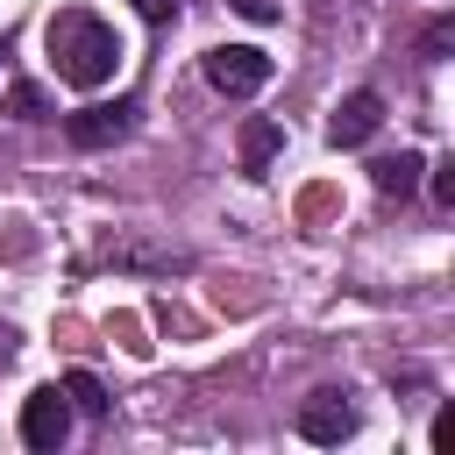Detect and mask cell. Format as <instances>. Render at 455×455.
<instances>
[{
	"label": "cell",
	"mask_w": 455,
	"mask_h": 455,
	"mask_svg": "<svg viewBox=\"0 0 455 455\" xmlns=\"http://www.w3.org/2000/svg\"><path fill=\"white\" fill-rule=\"evenodd\" d=\"M43 50H50V71L64 78V85H78V92H92V85H107L114 71H121V36H114V21H100L92 7H57L50 21H43Z\"/></svg>",
	"instance_id": "1"
},
{
	"label": "cell",
	"mask_w": 455,
	"mask_h": 455,
	"mask_svg": "<svg viewBox=\"0 0 455 455\" xmlns=\"http://www.w3.org/2000/svg\"><path fill=\"white\" fill-rule=\"evenodd\" d=\"M206 85L228 92V100H249V92L270 85V57L256 43H220V50H206Z\"/></svg>",
	"instance_id": "2"
},
{
	"label": "cell",
	"mask_w": 455,
	"mask_h": 455,
	"mask_svg": "<svg viewBox=\"0 0 455 455\" xmlns=\"http://www.w3.org/2000/svg\"><path fill=\"white\" fill-rule=\"evenodd\" d=\"M21 441L36 455H57L71 441V398H64V384H43V391L21 398Z\"/></svg>",
	"instance_id": "3"
},
{
	"label": "cell",
	"mask_w": 455,
	"mask_h": 455,
	"mask_svg": "<svg viewBox=\"0 0 455 455\" xmlns=\"http://www.w3.org/2000/svg\"><path fill=\"white\" fill-rule=\"evenodd\" d=\"M355 427H363V412L348 405V391H313V398L299 405V434H306V441H320V448L355 441Z\"/></svg>",
	"instance_id": "4"
},
{
	"label": "cell",
	"mask_w": 455,
	"mask_h": 455,
	"mask_svg": "<svg viewBox=\"0 0 455 455\" xmlns=\"http://www.w3.org/2000/svg\"><path fill=\"white\" fill-rule=\"evenodd\" d=\"M377 128H384V92L355 85V92L334 107V121H327V142H334V149H355V142H370Z\"/></svg>",
	"instance_id": "5"
},
{
	"label": "cell",
	"mask_w": 455,
	"mask_h": 455,
	"mask_svg": "<svg viewBox=\"0 0 455 455\" xmlns=\"http://www.w3.org/2000/svg\"><path fill=\"white\" fill-rule=\"evenodd\" d=\"M135 128V100H114V107H78L71 121H64V135L78 142V149H107V142H121Z\"/></svg>",
	"instance_id": "6"
},
{
	"label": "cell",
	"mask_w": 455,
	"mask_h": 455,
	"mask_svg": "<svg viewBox=\"0 0 455 455\" xmlns=\"http://www.w3.org/2000/svg\"><path fill=\"white\" fill-rule=\"evenodd\" d=\"M419 171H427V156H419V149H398V156H377V164H370V185H377L384 199H412V192H419Z\"/></svg>",
	"instance_id": "7"
},
{
	"label": "cell",
	"mask_w": 455,
	"mask_h": 455,
	"mask_svg": "<svg viewBox=\"0 0 455 455\" xmlns=\"http://www.w3.org/2000/svg\"><path fill=\"white\" fill-rule=\"evenodd\" d=\"M277 149H284V128H277V121H263V114L242 121V171H249V178H263Z\"/></svg>",
	"instance_id": "8"
},
{
	"label": "cell",
	"mask_w": 455,
	"mask_h": 455,
	"mask_svg": "<svg viewBox=\"0 0 455 455\" xmlns=\"http://www.w3.org/2000/svg\"><path fill=\"white\" fill-rule=\"evenodd\" d=\"M64 398H71V412H92V419L107 412V384H100L92 370H71V377H64Z\"/></svg>",
	"instance_id": "9"
},
{
	"label": "cell",
	"mask_w": 455,
	"mask_h": 455,
	"mask_svg": "<svg viewBox=\"0 0 455 455\" xmlns=\"http://www.w3.org/2000/svg\"><path fill=\"white\" fill-rule=\"evenodd\" d=\"M7 114H14V121H43V114H50V100H43V85H28V78H14V85H7Z\"/></svg>",
	"instance_id": "10"
},
{
	"label": "cell",
	"mask_w": 455,
	"mask_h": 455,
	"mask_svg": "<svg viewBox=\"0 0 455 455\" xmlns=\"http://www.w3.org/2000/svg\"><path fill=\"white\" fill-rule=\"evenodd\" d=\"M448 36H455V14H434V21H427V36H419V57L434 64V57L448 50Z\"/></svg>",
	"instance_id": "11"
},
{
	"label": "cell",
	"mask_w": 455,
	"mask_h": 455,
	"mask_svg": "<svg viewBox=\"0 0 455 455\" xmlns=\"http://www.w3.org/2000/svg\"><path fill=\"white\" fill-rule=\"evenodd\" d=\"M434 199L455 206V164H434Z\"/></svg>",
	"instance_id": "12"
},
{
	"label": "cell",
	"mask_w": 455,
	"mask_h": 455,
	"mask_svg": "<svg viewBox=\"0 0 455 455\" xmlns=\"http://www.w3.org/2000/svg\"><path fill=\"white\" fill-rule=\"evenodd\" d=\"M135 14H142V21H171V14H178V0H135Z\"/></svg>",
	"instance_id": "13"
},
{
	"label": "cell",
	"mask_w": 455,
	"mask_h": 455,
	"mask_svg": "<svg viewBox=\"0 0 455 455\" xmlns=\"http://www.w3.org/2000/svg\"><path fill=\"white\" fill-rule=\"evenodd\" d=\"M235 7H242L249 21H277V0H235Z\"/></svg>",
	"instance_id": "14"
},
{
	"label": "cell",
	"mask_w": 455,
	"mask_h": 455,
	"mask_svg": "<svg viewBox=\"0 0 455 455\" xmlns=\"http://www.w3.org/2000/svg\"><path fill=\"white\" fill-rule=\"evenodd\" d=\"M0 57H7V43H0Z\"/></svg>",
	"instance_id": "15"
}]
</instances>
